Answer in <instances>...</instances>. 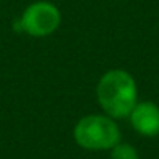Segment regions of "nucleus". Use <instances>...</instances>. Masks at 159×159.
<instances>
[{"label":"nucleus","instance_id":"nucleus-1","mask_svg":"<svg viewBox=\"0 0 159 159\" xmlns=\"http://www.w3.org/2000/svg\"><path fill=\"white\" fill-rule=\"evenodd\" d=\"M97 102L112 119L129 117L137 105V84L122 69L108 70L97 84Z\"/></svg>","mask_w":159,"mask_h":159},{"label":"nucleus","instance_id":"nucleus-2","mask_svg":"<svg viewBox=\"0 0 159 159\" xmlns=\"http://www.w3.org/2000/svg\"><path fill=\"white\" fill-rule=\"evenodd\" d=\"M73 139L84 150H111L120 142V129L112 117L91 114L78 120L73 128Z\"/></svg>","mask_w":159,"mask_h":159},{"label":"nucleus","instance_id":"nucleus-3","mask_svg":"<svg viewBox=\"0 0 159 159\" xmlns=\"http://www.w3.org/2000/svg\"><path fill=\"white\" fill-rule=\"evenodd\" d=\"M61 24L59 10L50 2H34L25 8L20 17V28L34 38H44L56 31Z\"/></svg>","mask_w":159,"mask_h":159},{"label":"nucleus","instance_id":"nucleus-4","mask_svg":"<svg viewBox=\"0 0 159 159\" xmlns=\"http://www.w3.org/2000/svg\"><path fill=\"white\" fill-rule=\"evenodd\" d=\"M129 122L133 128L147 137L159 134V106L151 102H137L129 114Z\"/></svg>","mask_w":159,"mask_h":159},{"label":"nucleus","instance_id":"nucleus-5","mask_svg":"<svg viewBox=\"0 0 159 159\" xmlns=\"http://www.w3.org/2000/svg\"><path fill=\"white\" fill-rule=\"evenodd\" d=\"M111 159H139V154L133 145L119 142L111 148Z\"/></svg>","mask_w":159,"mask_h":159}]
</instances>
